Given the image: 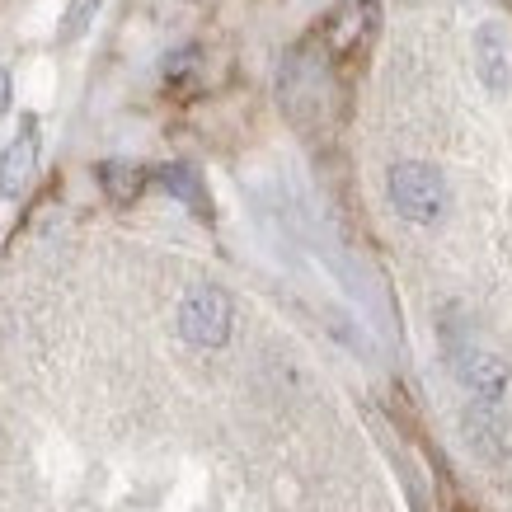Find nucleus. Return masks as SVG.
I'll list each match as a JSON object with an SVG mask.
<instances>
[{
  "label": "nucleus",
  "mask_w": 512,
  "mask_h": 512,
  "mask_svg": "<svg viewBox=\"0 0 512 512\" xmlns=\"http://www.w3.org/2000/svg\"><path fill=\"white\" fill-rule=\"evenodd\" d=\"M386 188H390V207H395L404 221H414V226H433V221H442V212H447V179H442L433 165H423V160L390 165Z\"/></svg>",
  "instance_id": "nucleus-1"
},
{
  "label": "nucleus",
  "mask_w": 512,
  "mask_h": 512,
  "mask_svg": "<svg viewBox=\"0 0 512 512\" xmlns=\"http://www.w3.org/2000/svg\"><path fill=\"white\" fill-rule=\"evenodd\" d=\"M456 376H461L484 404H503V395H508V367H503V357L484 353V348L456 353Z\"/></svg>",
  "instance_id": "nucleus-5"
},
{
  "label": "nucleus",
  "mask_w": 512,
  "mask_h": 512,
  "mask_svg": "<svg viewBox=\"0 0 512 512\" xmlns=\"http://www.w3.org/2000/svg\"><path fill=\"white\" fill-rule=\"evenodd\" d=\"M160 188L170 193V198H179L188 207V212H198V217H212V202H207V188H202L198 170L193 165H165V170L156 174Z\"/></svg>",
  "instance_id": "nucleus-7"
},
{
  "label": "nucleus",
  "mask_w": 512,
  "mask_h": 512,
  "mask_svg": "<svg viewBox=\"0 0 512 512\" xmlns=\"http://www.w3.org/2000/svg\"><path fill=\"white\" fill-rule=\"evenodd\" d=\"M33 170H38V118H24L19 137L0 156V198H19L29 188Z\"/></svg>",
  "instance_id": "nucleus-4"
},
{
  "label": "nucleus",
  "mask_w": 512,
  "mask_h": 512,
  "mask_svg": "<svg viewBox=\"0 0 512 512\" xmlns=\"http://www.w3.org/2000/svg\"><path fill=\"white\" fill-rule=\"evenodd\" d=\"M231 320H235L231 296L217 292V287H198L179 306V334L193 348H221V343L231 339Z\"/></svg>",
  "instance_id": "nucleus-3"
},
{
  "label": "nucleus",
  "mask_w": 512,
  "mask_h": 512,
  "mask_svg": "<svg viewBox=\"0 0 512 512\" xmlns=\"http://www.w3.org/2000/svg\"><path fill=\"white\" fill-rule=\"evenodd\" d=\"M381 29V5L376 0H339L325 19H320V47H325L329 62H353L367 47L376 43Z\"/></svg>",
  "instance_id": "nucleus-2"
},
{
  "label": "nucleus",
  "mask_w": 512,
  "mask_h": 512,
  "mask_svg": "<svg viewBox=\"0 0 512 512\" xmlns=\"http://www.w3.org/2000/svg\"><path fill=\"white\" fill-rule=\"evenodd\" d=\"M94 10H99V0H71V10H66V19H62V43H76L80 33L90 29Z\"/></svg>",
  "instance_id": "nucleus-9"
},
{
  "label": "nucleus",
  "mask_w": 512,
  "mask_h": 512,
  "mask_svg": "<svg viewBox=\"0 0 512 512\" xmlns=\"http://www.w3.org/2000/svg\"><path fill=\"white\" fill-rule=\"evenodd\" d=\"M99 184H104V193H109L113 202H137L141 188H146V170L141 165H127V160H104L99 165Z\"/></svg>",
  "instance_id": "nucleus-8"
},
{
  "label": "nucleus",
  "mask_w": 512,
  "mask_h": 512,
  "mask_svg": "<svg viewBox=\"0 0 512 512\" xmlns=\"http://www.w3.org/2000/svg\"><path fill=\"white\" fill-rule=\"evenodd\" d=\"M5 109H10V71L0 66V118H5Z\"/></svg>",
  "instance_id": "nucleus-10"
},
{
  "label": "nucleus",
  "mask_w": 512,
  "mask_h": 512,
  "mask_svg": "<svg viewBox=\"0 0 512 512\" xmlns=\"http://www.w3.org/2000/svg\"><path fill=\"white\" fill-rule=\"evenodd\" d=\"M475 71H480V80L489 85V90H508L512 80V66H508V43L498 38L494 24H484L480 33H475Z\"/></svg>",
  "instance_id": "nucleus-6"
}]
</instances>
